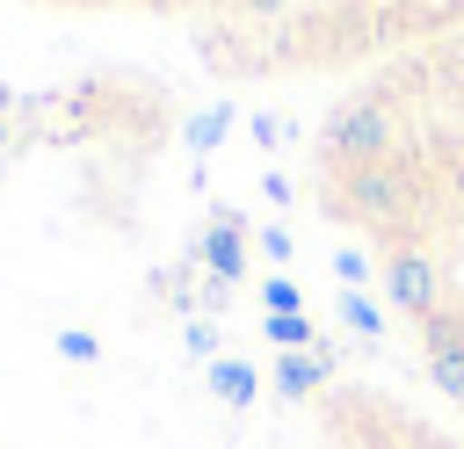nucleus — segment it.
I'll return each instance as SVG.
<instances>
[{
    "label": "nucleus",
    "mask_w": 464,
    "mask_h": 449,
    "mask_svg": "<svg viewBox=\"0 0 464 449\" xmlns=\"http://www.w3.org/2000/svg\"><path fill=\"white\" fill-rule=\"evenodd\" d=\"M261 304H268V311H304V290H297L290 275H268V282H261Z\"/></svg>",
    "instance_id": "nucleus-12"
},
{
    "label": "nucleus",
    "mask_w": 464,
    "mask_h": 449,
    "mask_svg": "<svg viewBox=\"0 0 464 449\" xmlns=\"http://www.w3.org/2000/svg\"><path fill=\"white\" fill-rule=\"evenodd\" d=\"M420 362H428V384H435L442 398H457V406H464V348H428Z\"/></svg>",
    "instance_id": "nucleus-9"
},
{
    "label": "nucleus",
    "mask_w": 464,
    "mask_h": 449,
    "mask_svg": "<svg viewBox=\"0 0 464 449\" xmlns=\"http://www.w3.org/2000/svg\"><path fill=\"white\" fill-rule=\"evenodd\" d=\"M239 232H246V217H239V210H210V224H203V239H196L203 275H210V282H225V290L246 275V246H239Z\"/></svg>",
    "instance_id": "nucleus-4"
},
{
    "label": "nucleus",
    "mask_w": 464,
    "mask_h": 449,
    "mask_svg": "<svg viewBox=\"0 0 464 449\" xmlns=\"http://www.w3.org/2000/svg\"><path fill=\"white\" fill-rule=\"evenodd\" d=\"M341 319H348V333H362L370 348L384 340V311H377V304H370L362 290H348V297H341Z\"/></svg>",
    "instance_id": "nucleus-11"
},
{
    "label": "nucleus",
    "mask_w": 464,
    "mask_h": 449,
    "mask_svg": "<svg viewBox=\"0 0 464 449\" xmlns=\"http://www.w3.org/2000/svg\"><path fill=\"white\" fill-rule=\"evenodd\" d=\"M232 7H239V14H283L290 0H232Z\"/></svg>",
    "instance_id": "nucleus-18"
},
{
    "label": "nucleus",
    "mask_w": 464,
    "mask_h": 449,
    "mask_svg": "<svg viewBox=\"0 0 464 449\" xmlns=\"http://www.w3.org/2000/svg\"><path fill=\"white\" fill-rule=\"evenodd\" d=\"M7 109H14V87H7V80H0V116H7Z\"/></svg>",
    "instance_id": "nucleus-19"
},
{
    "label": "nucleus",
    "mask_w": 464,
    "mask_h": 449,
    "mask_svg": "<svg viewBox=\"0 0 464 449\" xmlns=\"http://www.w3.org/2000/svg\"><path fill=\"white\" fill-rule=\"evenodd\" d=\"M384 297H392V304H399V311L420 326V319H428V311L450 297V290H442V268H435V253H420V246H399V253L384 261Z\"/></svg>",
    "instance_id": "nucleus-3"
},
{
    "label": "nucleus",
    "mask_w": 464,
    "mask_h": 449,
    "mask_svg": "<svg viewBox=\"0 0 464 449\" xmlns=\"http://www.w3.org/2000/svg\"><path fill=\"white\" fill-rule=\"evenodd\" d=\"M261 340H276L283 355H312L319 348V326L304 311H261Z\"/></svg>",
    "instance_id": "nucleus-6"
},
{
    "label": "nucleus",
    "mask_w": 464,
    "mask_h": 449,
    "mask_svg": "<svg viewBox=\"0 0 464 449\" xmlns=\"http://www.w3.org/2000/svg\"><path fill=\"white\" fill-rule=\"evenodd\" d=\"M341 210L362 224H406L413 217V167H341Z\"/></svg>",
    "instance_id": "nucleus-2"
},
{
    "label": "nucleus",
    "mask_w": 464,
    "mask_h": 449,
    "mask_svg": "<svg viewBox=\"0 0 464 449\" xmlns=\"http://www.w3.org/2000/svg\"><path fill=\"white\" fill-rule=\"evenodd\" d=\"M261 253H268V261H290V232H283V224H261Z\"/></svg>",
    "instance_id": "nucleus-17"
},
{
    "label": "nucleus",
    "mask_w": 464,
    "mask_h": 449,
    "mask_svg": "<svg viewBox=\"0 0 464 449\" xmlns=\"http://www.w3.org/2000/svg\"><path fill=\"white\" fill-rule=\"evenodd\" d=\"M225 130H232V109H196V116L181 123V138H188L196 152H218V145H225Z\"/></svg>",
    "instance_id": "nucleus-10"
},
{
    "label": "nucleus",
    "mask_w": 464,
    "mask_h": 449,
    "mask_svg": "<svg viewBox=\"0 0 464 449\" xmlns=\"http://www.w3.org/2000/svg\"><path fill=\"white\" fill-rule=\"evenodd\" d=\"M392 145H399V116H392L377 94L341 101V109L326 116V130H319V152H326V159H341V167H384V159H392Z\"/></svg>",
    "instance_id": "nucleus-1"
},
{
    "label": "nucleus",
    "mask_w": 464,
    "mask_h": 449,
    "mask_svg": "<svg viewBox=\"0 0 464 449\" xmlns=\"http://www.w3.org/2000/svg\"><path fill=\"white\" fill-rule=\"evenodd\" d=\"M58 355H65V362H102V340H94L87 326H65V333H58Z\"/></svg>",
    "instance_id": "nucleus-14"
},
{
    "label": "nucleus",
    "mask_w": 464,
    "mask_h": 449,
    "mask_svg": "<svg viewBox=\"0 0 464 449\" xmlns=\"http://www.w3.org/2000/svg\"><path fill=\"white\" fill-rule=\"evenodd\" d=\"M326 377H334V348H326V340H319L312 355H276V391H283V398H312Z\"/></svg>",
    "instance_id": "nucleus-5"
},
{
    "label": "nucleus",
    "mask_w": 464,
    "mask_h": 449,
    "mask_svg": "<svg viewBox=\"0 0 464 449\" xmlns=\"http://www.w3.org/2000/svg\"><path fill=\"white\" fill-rule=\"evenodd\" d=\"M246 138H254V145H261V152H268V145H276V138H283V123H276V116H261V109H254V116H246Z\"/></svg>",
    "instance_id": "nucleus-16"
},
{
    "label": "nucleus",
    "mask_w": 464,
    "mask_h": 449,
    "mask_svg": "<svg viewBox=\"0 0 464 449\" xmlns=\"http://www.w3.org/2000/svg\"><path fill=\"white\" fill-rule=\"evenodd\" d=\"M181 348H188L196 362H218V326H210V319H188V326H181Z\"/></svg>",
    "instance_id": "nucleus-13"
},
{
    "label": "nucleus",
    "mask_w": 464,
    "mask_h": 449,
    "mask_svg": "<svg viewBox=\"0 0 464 449\" xmlns=\"http://www.w3.org/2000/svg\"><path fill=\"white\" fill-rule=\"evenodd\" d=\"M210 391H218L225 406H254V391H261V369H254V362H232V355H218V362H210Z\"/></svg>",
    "instance_id": "nucleus-7"
},
{
    "label": "nucleus",
    "mask_w": 464,
    "mask_h": 449,
    "mask_svg": "<svg viewBox=\"0 0 464 449\" xmlns=\"http://www.w3.org/2000/svg\"><path fill=\"white\" fill-rule=\"evenodd\" d=\"M334 268L348 275V290H362V282H370V261H362V246H341V253H334Z\"/></svg>",
    "instance_id": "nucleus-15"
},
{
    "label": "nucleus",
    "mask_w": 464,
    "mask_h": 449,
    "mask_svg": "<svg viewBox=\"0 0 464 449\" xmlns=\"http://www.w3.org/2000/svg\"><path fill=\"white\" fill-rule=\"evenodd\" d=\"M428 348H464V304L457 297H442L428 319H420V355Z\"/></svg>",
    "instance_id": "nucleus-8"
}]
</instances>
